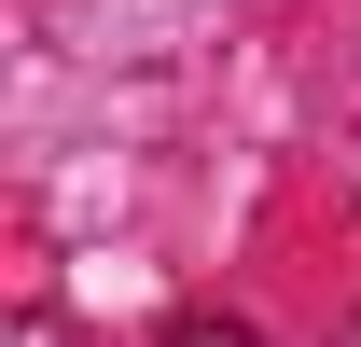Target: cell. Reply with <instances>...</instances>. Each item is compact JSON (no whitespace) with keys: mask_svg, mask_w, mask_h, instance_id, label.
Wrapping results in <instances>:
<instances>
[{"mask_svg":"<svg viewBox=\"0 0 361 347\" xmlns=\"http://www.w3.org/2000/svg\"><path fill=\"white\" fill-rule=\"evenodd\" d=\"M167 347H264V334H250L236 305H180V319H167Z\"/></svg>","mask_w":361,"mask_h":347,"instance_id":"6da1fadb","label":"cell"},{"mask_svg":"<svg viewBox=\"0 0 361 347\" xmlns=\"http://www.w3.org/2000/svg\"><path fill=\"white\" fill-rule=\"evenodd\" d=\"M334 347H361V319H348V334H334Z\"/></svg>","mask_w":361,"mask_h":347,"instance_id":"7a4b0ae2","label":"cell"}]
</instances>
